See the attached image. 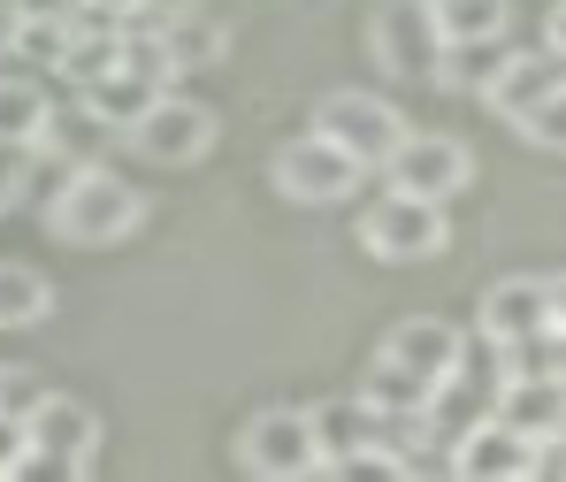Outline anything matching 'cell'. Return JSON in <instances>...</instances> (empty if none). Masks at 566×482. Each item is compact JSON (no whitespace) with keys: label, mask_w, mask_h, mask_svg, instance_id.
Returning a JSON list of instances; mask_svg holds the SVG:
<instances>
[{"label":"cell","mask_w":566,"mask_h":482,"mask_svg":"<svg viewBox=\"0 0 566 482\" xmlns=\"http://www.w3.org/2000/svg\"><path fill=\"white\" fill-rule=\"evenodd\" d=\"M513 130H528L536 146H552V154H566V85H559V93H544L536 107H528V115H521V123H513Z\"/></svg>","instance_id":"cell-25"},{"label":"cell","mask_w":566,"mask_h":482,"mask_svg":"<svg viewBox=\"0 0 566 482\" xmlns=\"http://www.w3.org/2000/svg\"><path fill=\"white\" fill-rule=\"evenodd\" d=\"M552 54L566 62V8H552Z\"/></svg>","instance_id":"cell-31"},{"label":"cell","mask_w":566,"mask_h":482,"mask_svg":"<svg viewBox=\"0 0 566 482\" xmlns=\"http://www.w3.org/2000/svg\"><path fill=\"white\" fill-rule=\"evenodd\" d=\"M360 245L390 261V269H406V261H437L444 245H452V230H444V199H413V192H382L368 199V214H360Z\"/></svg>","instance_id":"cell-2"},{"label":"cell","mask_w":566,"mask_h":482,"mask_svg":"<svg viewBox=\"0 0 566 482\" xmlns=\"http://www.w3.org/2000/svg\"><path fill=\"white\" fill-rule=\"evenodd\" d=\"M31 154H39V146H23V138H0V207H15V199H23Z\"/></svg>","instance_id":"cell-26"},{"label":"cell","mask_w":566,"mask_h":482,"mask_svg":"<svg viewBox=\"0 0 566 482\" xmlns=\"http://www.w3.org/2000/svg\"><path fill=\"white\" fill-rule=\"evenodd\" d=\"M161 46H169V62H177V70H207V62L222 54V23H214L207 8H185V15H169V23H161Z\"/></svg>","instance_id":"cell-21"},{"label":"cell","mask_w":566,"mask_h":482,"mask_svg":"<svg viewBox=\"0 0 566 482\" xmlns=\"http://www.w3.org/2000/svg\"><path fill=\"white\" fill-rule=\"evenodd\" d=\"M437 46H444V31H437L429 0H390L376 15V54L390 77H437Z\"/></svg>","instance_id":"cell-10"},{"label":"cell","mask_w":566,"mask_h":482,"mask_svg":"<svg viewBox=\"0 0 566 482\" xmlns=\"http://www.w3.org/2000/svg\"><path fill=\"white\" fill-rule=\"evenodd\" d=\"M70 8L77 0H8V15H23V23H70Z\"/></svg>","instance_id":"cell-28"},{"label":"cell","mask_w":566,"mask_h":482,"mask_svg":"<svg viewBox=\"0 0 566 482\" xmlns=\"http://www.w3.org/2000/svg\"><path fill=\"white\" fill-rule=\"evenodd\" d=\"M138 8H154V15L169 23V15H185V8H199V0H138Z\"/></svg>","instance_id":"cell-29"},{"label":"cell","mask_w":566,"mask_h":482,"mask_svg":"<svg viewBox=\"0 0 566 482\" xmlns=\"http://www.w3.org/2000/svg\"><path fill=\"white\" fill-rule=\"evenodd\" d=\"M552 376L566 384V329H552Z\"/></svg>","instance_id":"cell-30"},{"label":"cell","mask_w":566,"mask_h":482,"mask_svg":"<svg viewBox=\"0 0 566 482\" xmlns=\"http://www.w3.org/2000/svg\"><path fill=\"white\" fill-rule=\"evenodd\" d=\"M62 46H70V23H23V15H8V54H23V62L54 70V62H62Z\"/></svg>","instance_id":"cell-24"},{"label":"cell","mask_w":566,"mask_h":482,"mask_svg":"<svg viewBox=\"0 0 566 482\" xmlns=\"http://www.w3.org/2000/svg\"><path fill=\"white\" fill-rule=\"evenodd\" d=\"M429 8H437V0H429Z\"/></svg>","instance_id":"cell-36"},{"label":"cell","mask_w":566,"mask_h":482,"mask_svg":"<svg viewBox=\"0 0 566 482\" xmlns=\"http://www.w3.org/2000/svg\"><path fill=\"white\" fill-rule=\"evenodd\" d=\"M238 460H245L253 475H269V482L322 475V444H314V421H306L298 406H269V413H253V421H245V437H238Z\"/></svg>","instance_id":"cell-4"},{"label":"cell","mask_w":566,"mask_h":482,"mask_svg":"<svg viewBox=\"0 0 566 482\" xmlns=\"http://www.w3.org/2000/svg\"><path fill=\"white\" fill-rule=\"evenodd\" d=\"M154 93H169V85H154V77H138V70H123V62H115V70H107V77H93L77 99H85V107H99L115 130H130V123L146 115V99H154Z\"/></svg>","instance_id":"cell-18"},{"label":"cell","mask_w":566,"mask_h":482,"mask_svg":"<svg viewBox=\"0 0 566 482\" xmlns=\"http://www.w3.org/2000/svg\"><path fill=\"white\" fill-rule=\"evenodd\" d=\"M528 329H552V284L544 276H505V284L482 291V337L490 345L528 337Z\"/></svg>","instance_id":"cell-12"},{"label":"cell","mask_w":566,"mask_h":482,"mask_svg":"<svg viewBox=\"0 0 566 482\" xmlns=\"http://www.w3.org/2000/svg\"><path fill=\"white\" fill-rule=\"evenodd\" d=\"M314 130H329L360 169H382V154L406 138V115H398L382 93H329L322 107H314Z\"/></svg>","instance_id":"cell-7"},{"label":"cell","mask_w":566,"mask_h":482,"mask_svg":"<svg viewBox=\"0 0 566 482\" xmlns=\"http://www.w3.org/2000/svg\"><path fill=\"white\" fill-rule=\"evenodd\" d=\"M54 314V291L39 269H15V261H0V329H31V322H46Z\"/></svg>","instance_id":"cell-20"},{"label":"cell","mask_w":566,"mask_h":482,"mask_svg":"<svg viewBox=\"0 0 566 482\" xmlns=\"http://www.w3.org/2000/svg\"><path fill=\"white\" fill-rule=\"evenodd\" d=\"M490 413L513 421L521 437H559V429H566V384H559V376H505Z\"/></svg>","instance_id":"cell-14"},{"label":"cell","mask_w":566,"mask_h":482,"mask_svg":"<svg viewBox=\"0 0 566 482\" xmlns=\"http://www.w3.org/2000/svg\"><path fill=\"white\" fill-rule=\"evenodd\" d=\"M39 130H46V93L23 85V77H0V138L39 146Z\"/></svg>","instance_id":"cell-22"},{"label":"cell","mask_w":566,"mask_h":482,"mask_svg":"<svg viewBox=\"0 0 566 482\" xmlns=\"http://www.w3.org/2000/svg\"><path fill=\"white\" fill-rule=\"evenodd\" d=\"M23 437H31V452L54 460L62 475H85V468H93V444H99V413L85 406V398L46 390V398L23 406Z\"/></svg>","instance_id":"cell-8"},{"label":"cell","mask_w":566,"mask_h":482,"mask_svg":"<svg viewBox=\"0 0 566 482\" xmlns=\"http://www.w3.org/2000/svg\"><path fill=\"white\" fill-rule=\"evenodd\" d=\"M559 85H566V77H559V54L544 46V54H505V62H497V77H490V85H482L474 99H490V107H497L505 123H521V115H528L536 99L559 93Z\"/></svg>","instance_id":"cell-13"},{"label":"cell","mask_w":566,"mask_h":482,"mask_svg":"<svg viewBox=\"0 0 566 482\" xmlns=\"http://www.w3.org/2000/svg\"><path fill=\"white\" fill-rule=\"evenodd\" d=\"M107 138H123L99 107L85 99H70V107H46V130H39V146H54V154H70V161H99L107 154Z\"/></svg>","instance_id":"cell-16"},{"label":"cell","mask_w":566,"mask_h":482,"mask_svg":"<svg viewBox=\"0 0 566 482\" xmlns=\"http://www.w3.org/2000/svg\"><path fill=\"white\" fill-rule=\"evenodd\" d=\"M130 146H138L154 169H185V161H199V154L214 146V107H199V99H185V93H154L146 115L130 123Z\"/></svg>","instance_id":"cell-6"},{"label":"cell","mask_w":566,"mask_h":482,"mask_svg":"<svg viewBox=\"0 0 566 482\" xmlns=\"http://www.w3.org/2000/svg\"><path fill=\"white\" fill-rule=\"evenodd\" d=\"M138 222H146V199L130 192L107 161H77L62 177V192L46 199V230L70 238V245H123Z\"/></svg>","instance_id":"cell-1"},{"label":"cell","mask_w":566,"mask_h":482,"mask_svg":"<svg viewBox=\"0 0 566 482\" xmlns=\"http://www.w3.org/2000/svg\"><path fill=\"white\" fill-rule=\"evenodd\" d=\"M429 376H413V368H398V360H382L376 353V368H368V384H360V398L376 406V413H390V421H406V413H421L429 406Z\"/></svg>","instance_id":"cell-19"},{"label":"cell","mask_w":566,"mask_h":482,"mask_svg":"<svg viewBox=\"0 0 566 482\" xmlns=\"http://www.w3.org/2000/svg\"><path fill=\"white\" fill-rule=\"evenodd\" d=\"M23 444H31V437H23V413H8V406H0V482L15 475V460H23Z\"/></svg>","instance_id":"cell-27"},{"label":"cell","mask_w":566,"mask_h":482,"mask_svg":"<svg viewBox=\"0 0 566 482\" xmlns=\"http://www.w3.org/2000/svg\"><path fill=\"white\" fill-rule=\"evenodd\" d=\"M0 54H8V8H0Z\"/></svg>","instance_id":"cell-33"},{"label":"cell","mask_w":566,"mask_h":482,"mask_svg":"<svg viewBox=\"0 0 566 482\" xmlns=\"http://www.w3.org/2000/svg\"><path fill=\"white\" fill-rule=\"evenodd\" d=\"M460 353H468V337H460L452 322H437V314H413V322H398V329L382 337V360H398V368H413V376H429V384H444V376L460 368Z\"/></svg>","instance_id":"cell-11"},{"label":"cell","mask_w":566,"mask_h":482,"mask_svg":"<svg viewBox=\"0 0 566 482\" xmlns=\"http://www.w3.org/2000/svg\"><path fill=\"white\" fill-rule=\"evenodd\" d=\"M99 8H138V0H99Z\"/></svg>","instance_id":"cell-34"},{"label":"cell","mask_w":566,"mask_h":482,"mask_svg":"<svg viewBox=\"0 0 566 482\" xmlns=\"http://www.w3.org/2000/svg\"><path fill=\"white\" fill-rule=\"evenodd\" d=\"M437 31L444 39H497L505 31V0H437Z\"/></svg>","instance_id":"cell-23"},{"label":"cell","mask_w":566,"mask_h":482,"mask_svg":"<svg viewBox=\"0 0 566 482\" xmlns=\"http://www.w3.org/2000/svg\"><path fill=\"white\" fill-rule=\"evenodd\" d=\"M314 444H322V468L329 460H345V452H360V444H376L382 437V413L368 406V398H322L314 413Z\"/></svg>","instance_id":"cell-15"},{"label":"cell","mask_w":566,"mask_h":482,"mask_svg":"<svg viewBox=\"0 0 566 482\" xmlns=\"http://www.w3.org/2000/svg\"><path fill=\"white\" fill-rule=\"evenodd\" d=\"M360 161L329 138V130H306V138H291V146H276V192L298 199V207H337V199L360 192Z\"/></svg>","instance_id":"cell-3"},{"label":"cell","mask_w":566,"mask_h":482,"mask_svg":"<svg viewBox=\"0 0 566 482\" xmlns=\"http://www.w3.org/2000/svg\"><path fill=\"white\" fill-rule=\"evenodd\" d=\"M382 177H390V192H413V199H452L468 192L474 161L460 138H444V130H406L390 154H382Z\"/></svg>","instance_id":"cell-5"},{"label":"cell","mask_w":566,"mask_h":482,"mask_svg":"<svg viewBox=\"0 0 566 482\" xmlns=\"http://www.w3.org/2000/svg\"><path fill=\"white\" fill-rule=\"evenodd\" d=\"M552 329H566V276L552 284Z\"/></svg>","instance_id":"cell-32"},{"label":"cell","mask_w":566,"mask_h":482,"mask_svg":"<svg viewBox=\"0 0 566 482\" xmlns=\"http://www.w3.org/2000/svg\"><path fill=\"white\" fill-rule=\"evenodd\" d=\"M452 475H468V482H528L536 475V437H521L513 421L482 413L468 437H452Z\"/></svg>","instance_id":"cell-9"},{"label":"cell","mask_w":566,"mask_h":482,"mask_svg":"<svg viewBox=\"0 0 566 482\" xmlns=\"http://www.w3.org/2000/svg\"><path fill=\"white\" fill-rule=\"evenodd\" d=\"M0 406H8V376H0Z\"/></svg>","instance_id":"cell-35"},{"label":"cell","mask_w":566,"mask_h":482,"mask_svg":"<svg viewBox=\"0 0 566 482\" xmlns=\"http://www.w3.org/2000/svg\"><path fill=\"white\" fill-rule=\"evenodd\" d=\"M497 62H505V31H497V39H444V46H437V85L482 93V85L497 77Z\"/></svg>","instance_id":"cell-17"}]
</instances>
